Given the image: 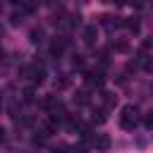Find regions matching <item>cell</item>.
Wrapping results in <instances>:
<instances>
[{"label": "cell", "mask_w": 153, "mask_h": 153, "mask_svg": "<svg viewBox=\"0 0 153 153\" xmlns=\"http://www.w3.org/2000/svg\"><path fill=\"white\" fill-rule=\"evenodd\" d=\"M134 122H136V108H134V105H127V108H122L120 124H122L124 129H131V127H134Z\"/></svg>", "instance_id": "1"}, {"label": "cell", "mask_w": 153, "mask_h": 153, "mask_svg": "<svg viewBox=\"0 0 153 153\" xmlns=\"http://www.w3.org/2000/svg\"><path fill=\"white\" fill-rule=\"evenodd\" d=\"M93 36H96V26H86V31H84V41H86V45L93 43Z\"/></svg>", "instance_id": "2"}, {"label": "cell", "mask_w": 153, "mask_h": 153, "mask_svg": "<svg viewBox=\"0 0 153 153\" xmlns=\"http://www.w3.org/2000/svg\"><path fill=\"white\" fill-rule=\"evenodd\" d=\"M86 81H88V84H96V86H100V84H103V76H100L98 72H91V74L86 76Z\"/></svg>", "instance_id": "3"}, {"label": "cell", "mask_w": 153, "mask_h": 153, "mask_svg": "<svg viewBox=\"0 0 153 153\" xmlns=\"http://www.w3.org/2000/svg\"><path fill=\"white\" fill-rule=\"evenodd\" d=\"M62 48H65V45H62V41H55V43L50 45V53H53V55H60V53H62Z\"/></svg>", "instance_id": "4"}, {"label": "cell", "mask_w": 153, "mask_h": 153, "mask_svg": "<svg viewBox=\"0 0 153 153\" xmlns=\"http://www.w3.org/2000/svg\"><path fill=\"white\" fill-rule=\"evenodd\" d=\"M96 143H98V148H108V143H110V141H108V136H98V141H96Z\"/></svg>", "instance_id": "5"}, {"label": "cell", "mask_w": 153, "mask_h": 153, "mask_svg": "<svg viewBox=\"0 0 153 153\" xmlns=\"http://www.w3.org/2000/svg\"><path fill=\"white\" fill-rule=\"evenodd\" d=\"M0 57H2V53H0Z\"/></svg>", "instance_id": "6"}, {"label": "cell", "mask_w": 153, "mask_h": 153, "mask_svg": "<svg viewBox=\"0 0 153 153\" xmlns=\"http://www.w3.org/2000/svg\"><path fill=\"white\" fill-rule=\"evenodd\" d=\"M0 33H2V29H0Z\"/></svg>", "instance_id": "7"}]
</instances>
